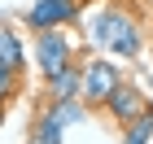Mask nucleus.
I'll list each match as a JSON object with an SVG mask.
<instances>
[{
    "label": "nucleus",
    "mask_w": 153,
    "mask_h": 144,
    "mask_svg": "<svg viewBox=\"0 0 153 144\" xmlns=\"http://www.w3.org/2000/svg\"><path fill=\"white\" fill-rule=\"evenodd\" d=\"M88 39H92L101 52H114V57H127L136 61L144 48V31L136 26L127 9H118V4H105V9H96L88 18Z\"/></svg>",
    "instance_id": "nucleus-1"
},
{
    "label": "nucleus",
    "mask_w": 153,
    "mask_h": 144,
    "mask_svg": "<svg viewBox=\"0 0 153 144\" xmlns=\"http://www.w3.org/2000/svg\"><path fill=\"white\" fill-rule=\"evenodd\" d=\"M74 122H83V105L79 100H48L44 114H35L26 144H66V131Z\"/></svg>",
    "instance_id": "nucleus-2"
},
{
    "label": "nucleus",
    "mask_w": 153,
    "mask_h": 144,
    "mask_svg": "<svg viewBox=\"0 0 153 144\" xmlns=\"http://www.w3.org/2000/svg\"><path fill=\"white\" fill-rule=\"evenodd\" d=\"M118 83H123V74L114 70V61H105V57L83 61V66H79V105L83 109H88V105H92V109L105 105Z\"/></svg>",
    "instance_id": "nucleus-3"
},
{
    "label": "nucleus",
    "mask_w": 153,
    "mask_h": 144,
    "mask_svg": "<svg viewBox=\"0 0 153 144\" xmlns=\"http://www.w3.org/2000/svg\"><path fill=\"white\" fill-rule=\"evenodd\" d=\"M35 66H39V74H57V70H66V66H74V44H70V35L66 31H39L35 35Z\"/></svg>",
    "instance_id": "nucleus-4"
},
{
    "label": "nucleus",
    "mask_w": 153,
    "mask_h": 144,
    "mask_svg": "<svg viewBox=\"0 0 153 144\" xmlns=\"http://www.w3.org/2000/svg\"><path fill=\"white\" fill-rule=\"evenodd\" d=\"M74 18H79V0H35L22 13V22L35 35L39 31H66V22H74Z\"/></svg>",
    "instance_id": "nucleus-5"
},
{
    "label": "nucleus",
    "mask_w": 153,
    "mask_h": 144,
    "mask_svg": "<svg viewBox=\"0 0 153 144\" xmlns=\"http://www.w3.org/2000/svg\"><path fill=\"white\" fill-rule=\"evenodd\" d=\"M105 109L114 114V122H123V127H127V122H136V118H140L149 105H144V92H140V87L123 79V83L114 87V96L105 100Z\"/></svg>",
    "instance_id": "nucleus-6"
},
{
    "label": "nucleus",
    "mask_w": 153,
    "mask_h": 144,
    "mask_svg": "<svg viewBox=\"0 0 153 144\" xmlns=\"http://www.w3.org/2000/svg\"><path fill=\"white\" fill-rule=\"evenodd\" d=\"M22 66H26V48H22V39L13 35L9 26H0V70L22 74Z\"/></svg>",
    "instance_id": "nucleus-7"
},
{
    "label": "nucleus",
    "mask_w": 153,
    "mask_h": 144,
    "mask_svg": "<svg viewBox=\"0 0 153 144\" xmlns=\"http://www.w3.org/2000/svg\"><path fill=\"white\" fill-rule=\"evenodd\" d=\"M48 96L53 100H79V66H66V70L48 74Z\"/></svg>",
    "instance_id": "nucleus-8"
},
{
    "label": "nucleus",
    "mask_w": 153,
    "mask_h": 144,
    "mask_svg": "<svg viewBox=\"0 0 153 144\" xmlns=\"http://www.w3.org/2000/svg\"><path fill=\"white\" fill-rule=\"evenodd\" d=\"M153 140V109H144L136 122L123 127V144H149Z\"/></svg>",
    "instance_id": "nucleus-9"
},
{
    "label": "nucleus",
    "mask_w": 153,
    "mask_h": 144,
    "mask_svg": "<svg viewBox=\"0 0 153 144\" xmlns=\"http://www.w3.org/2000/svg\"><path fill=\"white\" fill-rule=\"evenodd\" d=\"M18 92V74H9V70H0V109H4V100Z\"/></svg>",
    "instance_id": "nucleus-10"
},
{
    "label": "nucleus",
    "mask_w": 153,
    "mask_h": 144,
    "mask_svg": "<svg viewBox=\"0 0 153 144\" xmlns=\"http://www.w3.org/2000/svg\"><path fill=\"white\" fill-rule=\"evenodd\" d=\"M0 122H4V109H0Z\"/></svg>",
    "instance_id": "nucleus-11"
},
{
    "label": "nucleus",
    "mask_w": 153,
    "mask_h": 144,
    "mask_svg": "<svg viewBox=\"0 0 153 144\" xmlns=\"http://www.w3.org/2000/svg\"><path fill=\"white\" fill-rule=\"evenodd\" d=\"M149 4H153V0H149Z\"/></svg>",
    "instance_id": "nucleus-12"
}]
</instances>
